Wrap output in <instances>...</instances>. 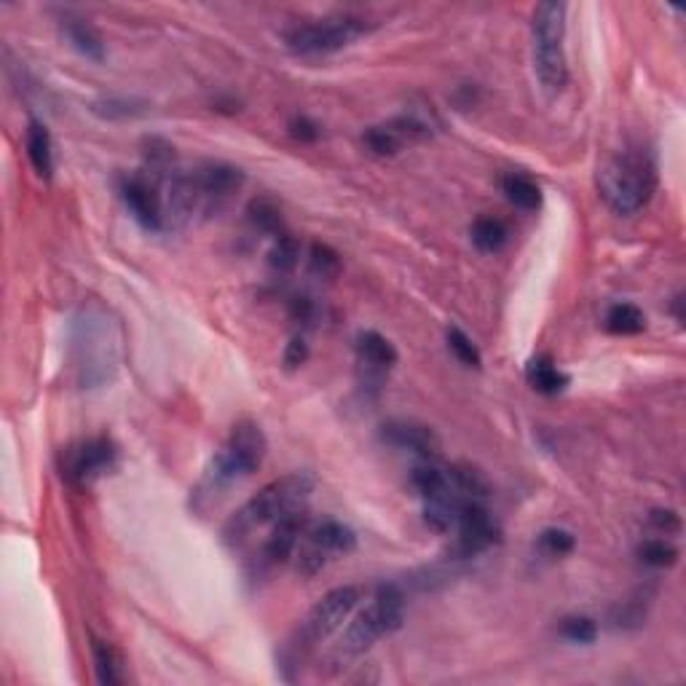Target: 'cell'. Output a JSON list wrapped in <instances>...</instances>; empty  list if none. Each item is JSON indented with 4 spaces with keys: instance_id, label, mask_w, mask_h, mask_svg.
<instances>
[{
    "instance_id": "8fae6325",
    "label": "cell",
    "mask_w": 686,
    "mask_h": 686,
    "mask_svg": "<svg viewBox=\"0 0 686 686\" xmlns=\"http://www.w3.org/2000/svg\"><path fill=\"white\" fill-rule=\"evenodd\" d=\"M121 199L140 226L148 231L164 228V180L148 169L121 177Z\"/></svg>"
},
{
    "instance_id": "7402d4cb",
    "label": "cell",
    "mask_w": 686,
    "mask_h": 686,
    "mask_svg": "<svg viewBox=\"0 0 686 686\" xmlns=\"http://www.w3.org/2000/svg\"><path fill=\"white\" fill-rule=\"evenodd\" d=\"M469 236H472V244H475L477 250L486 252V255H496V252H502L507 247V242H510V228L499 218H477L472 223Z\"/></svg>"
},
{
    "instance_id": "d6a6232c",
    "label": "cell",
    "mask_w": 686,
    "mask_h": 686,
    "mask_svg": "<svg viewBox=\"0 0 686 686\" xmlns=\"http://www.w3.org/2000/svg\"><path fill=\"white\" fill-rule=\"evenodd\" d=\"M290 134H293L298 143H317L319 140V126L306 116H295L290 121Z\"/></svg>"
},
{
    "instance_id": "484cf974",
    "label": "cell",
    "mask_w": 686,
    "mask_h": 686,
    "mask_svg": "<svg viewBox=\"0 0 686 686\" xmlns=\"http://www.w3.org/2000/svg\"><path fill=\"white\" fill-rule=\"evenodd\" d=\"M298 260H301V244H298V239L287 234V231L282 236H277L274 247L268 252V266L274 268L277 274H290L298 266Z\"/></svg>"
},
{
    "instance_id": "3957f363",
    "label": "cell",
    "mask_w": 686,
    "mask_h": 686,
    "mask_svg": "<svg viewBox=\"0 0 686 686\" xmlns=\"http://www.w3.org/2000/svg\"><path fill=\"white\" fill-rule=\"evenodd\" d=\"M657 188V164L644 148H628L611 156L598 172V193L617 215H636Z\"/></svg>"
},
{
    "instance_id": "8992f818",
    "label": "cell",
    "mask_w": 686,
    "mask_h": 686,
    "mask_svg": "<svg viewBox=\"0 0 686 686\" xmlns=\"http://www.w3.org/2000/svg\"><path fill=\"white\" fill-rule=\"evenodd\" d=\"M266 448V435L255 421L234 424L226 448L212 459V467L207 469V475L201 480V488L207 494H215V491H223L244 477H250L252 472H258V467L266 459Z\"/></svg>"
},
{
    "instance_id": "d590c367",
    "label": "cell",
    "mask_w": 686,
    "mask_h": 686,
    "mask_svg": "<svg viewBox=\"0 0 686 686\" xmlns=\"http://www.w3.org/2000/svg\"><path fill=\"white\" fill-rule=\"evenodd\" d=\"M681 303H684V298H681V295H676V301H673V314H676L678 325L684 322V311H681Z\"/></svg>"
},
{
    "instance_id": "ffe728a7",
    "label": "cell",
    "mask_w": 686,
    "mask_h": 686,
    "mask_svg": "<svg viewBox=\"0 0 686 686\" xmlns=\"http://www.w3.org/2000/svg\"><path fill=\"white\" fill-rule=\"evenodd\" d=\"M92 657H94V673L102 686H118L126 681L124 673V657L116 646L100 638H92Z\"/></svg>"
},
{
    "instance_id": "83f0119b",
    "label": "cell",
    "mask_w": 686,
    "mask_h": 686,
    "mask_svg": "<svg viewBox=\"0 0 686 686\" xmlns=\"http://www.w3.org/2000/svg\"><path fill=\"white\" fill-rule=\"evenodd\" d=\"M445 338H448V349H451V354L456 357V360L464 365V368H480L483 365V354H480V349L475 346V341L469 338L461 327L451 325L448 327V333H445Z\"/></svg>"
},
{
    "instance_id": "30bf717a",
    "label": "cell",
    "mask_w": 686,
    "mask_h": 686,
    "mask_svg": "<svg viewBox=\"0 0 686 686\" xmlns=\"http://www.w3.org/2000/svg\"><path fill=\"white\" fill-rule=\"evenodd\" d=\"M118 451L113 440L108 437H92L84 443L70 445L62 453V475L67 477V483L76 488L94 486L102 475H108L110 469L116 467Z\"/></svg>"
},
{
    "instance_id": "5bb4252c",
    "label": "cell",
    "mask_w": 686,
    "mask_h": 686,
    "mask_svg": "<svg viewBox=\"0 0 686 686\" xmlns=\"http://www.w3.org/2000/svg\"><path fill=\"white\" fill-rule=\"evenodd\" d=\"M191 177L199 207L204 210H212V207L218 210L220 204H226L244 185V172L231 164H204Z\"/></svg>"
},
{
    "instance_id": "836d02e7",
    "label": "cell",
    "mask_w": 686,
    "mask_h": 686,
    "mask_svg": "<svg viewBox=\"0 0 686 686\" xmlns=\"http://www.w3.org/2000/svg\"><path fill=\"white\" fill-rule=\"evenodd\" d=\"M306 360H309V343L303 338H293L285 349V368L298 370L301 365H306Z\"/></svg>"
},
{
    "instance_id": "4316f807",
    "label": "cell",
    "mask_w": 686,
    "mask_h": 686,
    "mask_svg": "<svg viewBox=\"0 0 686 686\" xmlns=\"http://www.w3.org/2000/svg\"><path fill=\"white\" fill-rule=\"evenodd\" d=\"M309 271L317 279L333 282L341 274V255L330 247V244L314 242L309 252Z\"/></svg>"
},
{
    "instance_id": "4fadbf2b",
    "label": "cell",
    "mask_w": 686,
    "mask_h": 686,
    "mask_svg": "<svg viewBox=\"0 0 686 686\" xmlns=\"http://www.w3.org/2000/svg\"><path fill=\"white\" fill-rule=\"evenodd\" d=\"M381 440L421 461H440V451H443L435 429L427 427V424H419V421H386L381 427Z\"/></svg>"
},
{
    "instance_id": "f1b7e54d",
    "label": "cell",
    "mask_w": 686,
    "mask_h": 686,
    "mask_svg": "<svg viewBox=\"0 0 686 686\" xmlns=\"http://www.w3.org/2000/svg\"><path fill=\"white\" fill-rule=\"evenodd\" d=\"M574 547H577V539L566 528H544L539 534V550L550 558H563V555L574 553Z\"/></svg>"
},
{
    "instance_id": "5b68a950",
    "label": "cell",
    "mask_w": 686,
    "mask_h": 686,
    "mask_svg": "<svg viewBox=\"0 0 686 686\" xmlns=\"http://www.w3.org/2000/svg\"><path fill=\"white\" fill-rule=\"evenodd\" d=\"M566 3H539L531 19V54L534 73L550 97L561 94L569 84L566 65Z\"/></svg>"
},
{
    "instance_id": "9c48e42d",
    "label": "cell",
    "mask_w": 686,
    "mask_h": 686,
    "mask_svg": "<svg viewBox=\"0 0 686 686\" xmlns=\"http://www.w3.org/2000/svg\"><path fill=\"white\" fill-rule=\"evenodd\" d=\"M362 598V590L357 585H343L335 587L330 593H325L319 598L311 611L306 614L301 630H298V641L303 646H314L319 641H325L341 628L346 617L357 609V603Z\"/></svg>"
},
{
    "instance_id": "e575fe53",
    "label": "cell",
    "mask_w": 686,
    "mask_h": 686,
    "mask_svg": "<svg viewBox=\"0 0 686 686\" xmlns=\"http://www.w3.org/2000/svg\"><path fill=\"white\" fill-rule=\"evenodd\" d=\"M290 317H293L295 322L311 325V319L317 317V306H314V301L306 298V295H298V298L290 301Z\"/></svg>"
},
{
    "instance_id": "9a60e30c",
    "label": "cell",
    "mask_w": 686,
    "mask_h": 686,
    "mask_svg": "<svg viewBox=\"0 0 686 686\" xmlns=\"http://www.w3.org/2000/svg\"><path fill=\"white\" fill-rule=\"evenodd\" d=\"M309 512L303 510H293L285 518H279L271 528V536L266 539V547H263V561L268 566H279V563L290 561L298 550V542L306 534L309 528Z\"/></svg>"
},
{
    "instance_id": "2e32d148",
    "label": "cell",
    "mask_w": 686,
    "mask_h": 686,
    "mask_svg": "<svg viewBox=\"0 0 686 686\" xmlns=\"http://www.w3.org/2000/svg\"><path fill=\"white\" fill-rule=\"evenodd\" d=\"M357 362L365 373V384H381L386 373L397 365V349L386 335L365 330L357 335Z\"/></svg>"
},
{
    "instance_id": "d6986e66",
    "label": "cell",
    "mask_w": 686,
    "mask_h": 686,
    "mask_svg": "<svg viewBox=\"0 0 686 686\" xmlns=\"http://www.w3.org/2000/svg\"><path fill=\"white\" fill-rule=\"evenodd\" d=\"M502 191L512 207L523 212H536L542 207V188L534 177L523 175V172H510L502 177Z\"/></svg>"
},
{
    "instance_id": "44dd1931",
    "label": "cell",
    "mask_w": 686,
    "mask_h": 686,
    "mask_svg": "<svg viewBox=\"0 0 686 686\" xmlns=\"http://www.w3.org/2000/svg\"><path fill=\"white\" fill-rule=\"evenodd\" d=\"M526 378H528V384L534 386L536 392L547 394V397L561 394L563 389L569 386V376H566V373H563V370L558 368L550 357H544V354L528 362Z\"/></svg>"
},
{
    "instance_id": "e0dca14e",
    "label": "cell",
    "mask_w": 686,
    "mask_h": 686,
    "mask_svg": "<svg viewBox=\"0 0 686 686\" xmlns=\"http://www.w3.org/2000/svg\"><path fill=\"white\" fill-rule=\"evenodd\" d=\"M25 148L35 175L43 177V180H51V175H54V143H51V134L46 129V124L35 121V118L27 124Z\"/></svg>"
},
{
    "instance_id": "f546056e",
    "label": "cell",
    "mask_w": 686,
    "mask_h": 686,
    "mask_svg": "<svg viewBox=\"0 0 686 686\" xmlns=\"http://www.w3.org/2000/svg\"><path fill=\"white\" fill-rule=\"evenodd\" d=\"M561 636L571 644H593L598 638V625L590 617H566L561 625Z\"/></svg>"
},
{
    "instance_id": "277c9868",
    "label": "cell",
    "mask_w": 686,
    "mask_h": 686,
    "mask_svg": "<svg viewBox=\"0 0 686 686\" xmlns=\"http://www.w3.org/2000/svg\"><path fill=\"white\" fill-rule=\"evenodd\" d=\"M311 491H314V475L309 472H293V475L271 480L228 518L226 528H223L226 542H242L255 528L268 526V523L274 526L279 518H285L293 510H301Z\"/></svg>"
},
{
    "instance_id": "ba28073f",
    "label": "cell",
    "mask_w": 686,
    "mask_h": 686,
    "mask_svg": "<svg viewBox=\"0 0 686 686\" xmlns=\"http://www.w3.org/2000/svg\"><path fill=\"white\" fill-rule=\"evenodd\" d=\"M357 547V536L341 520L325 518L319 523H309L306 534L295 550V566L303 577H314L325 569L327 563L338 555H349Z\"/></svg>"
},
{
    "instance_id": "7a4b0ae2",
    "label": "cell",
    "mask_w": 686,
    "mask_h": 686,
    "mask_svg": "<svg viewBox=\"0 0 686 686\" xmlns=\"http://www.w3.org/2000/svg\"><path fill=\"white\" fill-rule=\"evenodd\" d=\"M121 354V330L102 303H84L73 319V365L78 381L92 389L113 378Z\"/></svg>"
},
{
    "instance_id": "1f68e13d",
    "label": "cell",
    "mask_w": 686,
    "mask_h": 686,
    "mask_svg": "<svg viewBox=\"0 0 686 686\" xmlns=\"http://www.w3.org/2000/svg\"><path fill=\"white\" fill-rule=\"evenodd\" d=\"M649 528L657 536H676L681 534V518L673 510H652L649 512Z\"/></svg>"
},
{
    "instance_id": "52a82bcc",
    "label": "cell",
    "mask_w": 686,
    "mask_h": 686,
    "mask_svg": "<svg viewBox=\"0 0 686 686\" xmlns=\"http://www.w3.org/2000/svg\"><path fill=\"white\" fill-rule=\"evenodd\" d=\"M365 33H370L368 19L357 17V14H335V17L293 25L285 33V43L293 54L314 57V54H333V51L346 49Z\"/></svg>"
},
{
    "instance_id": "4dcf8cb0",
    "label": "cell",
    "mask_w": 686,
    "mask_h": 686,
    "mask_svg": "<svg viewBox=\"0 0 686 686\" xmlns=\"http://www.w3.org/2000/svg\"><path fill=\"white\" fill-rule=\"evenodd\" d=\"M92 110L102 118H132L143 113V105L134 100H118V97H110V100L94 102Z\"/></svg>"
},
{
    "instance_id": "603a6c76",
    "label": "cell",
    "mask_w": 686,
    "mask_h": 686,
    "mask_svg": "<svg viewBox=\"0 0 686 686\" xmlns=\"http://www.w3.org/2000/svg\"><path fill=\"white\" fill-rule=\"evenodd\" d=\"M247 220H250V226L255 228V231H260V234L274 236V239L285 234L282 210H279L277 201L266 199V196H258V199L250 201V207H247Z\"/></svg>"
},
{
    "instance_id": "7c38bea8",
    "label": "cell",
    "mask_w": 686,
    "mask_h": 686,
    "mask_svg": "<svg viewBox=\"0 0 686 686\" xmlns=\"http://www.w3.org/2000/svg\"><path fill=\"white\" fill-rule=\"evenodd\" d=\"M453 534H456L453 553L459 555L461 561H464V558L483 555L502 539L499 523H496L494 515L483 507V502H469L461 507L459 518H456V526H453Z\"/></svg>"
},
{
    "instance_id": "ac0fdd59",
    "label": "cell",
    "mask_w": 686,
    "mask_h": 686,
    "mask_svg": "<svg viewBox=\"0 0 686 686\" xmlns=\"http://www.w3.org/2000/svg\"><path fill=\"white\" fill-rule=\"evenodd\" d=\"M62 35H65L67 43H70L78 54H84V57L92 59V62H105V41H102V35L97 33L89 22L65 17L62 19Z\"/></svg>"
},
{
    "instance_id": "6da1fadb",
    "label": "cell",
    "mask_w": 686,
    "mask_h": 686,
    "mask_svg": "<svg viewBox=\"0 0 686 686\" xmlns=\"http://www.w3.org/2000/svg\"><path fill=\"white\" fill-rule=\"evenodd\" d=\"M402 620H405V595H402L400 587L381 585L373 595V601L349 622V628L343 630L341 638L327 652L322 673L335 676L343 668H349V662L370 652L381 638L392 636L394 630L402 625Z\"/></svg>"
},
{
    "instance_id": "d4e9b609",
    "label": "cell",
    "mask_w": 686,
    "mask_h": 686,
    "mask_svg": "<svg viewBox=\"0 0 686 686\" xmlns=\"http://www.w3.org/2000/svg\"><path fill=\"white\" fill-rule=\"evenodd\" d=\"M638 558H641V563H646V566H652V569H670V566H676L678 550L665 539V536H652V539H644V542H641V547H638Z\"/></svg>"
},
{
    "instance_id": "cb8c5ba5",
    "label": "cell",
    "mask_w": 686,
    "mask_h": 686,
    "mask_svg": "<svg viewBox=\"0 0 686 686\" xmlns=\"http://www.w3.org/2000/svg\"><path fill=\"white\" fill-rule=\"evenodd\" d=\"M603 325H606V330L614 335H638L646 327V317L636 303H614V306L606 311Z\"/></svg>"
}]
</instances>
